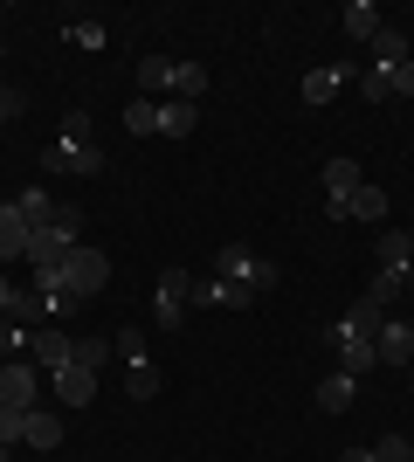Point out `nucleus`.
<instances>
[{
	"label": "nucleus",
	"mask_w": 414,
	"mask_h": 462,
	"mask_svg": "<svg viewBox=\"0 0 414 462\" xmlns=\"http://www.w3.org/2000/svg\"><path fill=\"white\" fill-rule=\"evenodd\" d=\"M338 462H373V448H345V456H338Z\"/></svg>",
	"instance_id": "38"
},
{
	"label": "nucleus",
	"mask_w": 414,
	"mask_h": 462,
	"mask_svg": "<svg viewBox=\"0 0 414 462\" xmlns=\"http://www.w3.org/2000/svg\"><path fill=\"white\" fill-rule=\"evenodd\" d=\"M400 62H414L408 35H400V28H380L373 35V69H400Z\"/></svg>",
	"instance_id": "22"
},
{
	"label": "nucleus",
	"mask_w": 414,
	"mask_h": 462,
	"mask_svg": "<svg viewBox=\"0 0 414 462\" xmlns=\"http://www.w3.org/2000/svg\"><path fill=\"white\" fill-rule=\"evenodd\" d=\"M215 276H228L235 290H249V297H262V290H276V263H262V255H249L242 242H221L215 249Z\"/></svg>",
	"instance_id": "1"
},
{
	"label": "nucleus",
	"mask_w": 414,
	"mask_h": 462,
	"mask_svg": "<svg viewBox=\"0 0 414 462\" xmlns=\"http://www.w3.org/2000/svg\"><path fill=\"white\" fill-rule=\"evenodd\" d=\"M187 297H194V276L166 270V276H159V297H152V325L159 331H179V325H187Z\"/></svg>",
	"instance_id": "5"
},
{
	"label": "nucleus",
	"mask_w": 414,
	"mask_h": 462,
	"mask_svg": "<svg viewBox=\"0 0 414 462\" xmlns=\"http://www.w3.org/2000/svg\"><path fill=\"white\" fill-rule=\"evenodd\" d=\"M21 442L49 456V448H62V421H56V414H41V407H28V435H21Z\"/></svg>",
	"instance_id": "23"
},
{
	"label": "nucleus",
	"mask_w": 414,
	"mask_h": 462,
	"mask_svg": "<svg viewBox=\"0 0 414 462\" xmlns=\"http://www.w3.org/2000/svg\"><path fill=\"white\" fill-rule=\"evenodd\" d=\"M14 208L35 221V228H49L56 221V200H49V187H28V193H14Z\"/></svg>",
	"instance_id": "25"
},
{
	"label": "nucleus",
	"mask_w": 414,
	"mask_h": 462,
	"mask_svg": "<svg viewBox=\"0 0 414 462\" xmlns=\"http://www.w3.org/2000/svg\"><path fill=\"white\" fill-rule=\"evenodd\" d=\"M28 346V325H14V318H0V352H21Z\"/></svg>",
	"instance_id": "34"
},
{
	"label": "nucleus",
	"mask_w": 414,
	"mask_h": 462,
	"mask_svg": "<svg viewBox=\"0 0 414 462\" xmlns=\"http://www.w3.org/2000/svg\"><path fill=\"white\" fill-rule=\"evenodd\" d=\"M332 352H338V373H353V380H366V373L380 366L373 338H332Z\"/></svg>",
	"instance_id": "16"
},
{
	"label": "nucleus",
	"mask_w": 414,
	"mask_h": 462,
	"mask_svg": "<svg viewBox=\"0 0 414 462\" xmlns=\"http://www.w3.org/2000/svg\"><path fill=\"white\" fill-rule=\"evenodd\" d=\"M28 435V407H0V448H14Z\"/></svg>",
	"instance_id": "30"
},
{
	"label": "nucleus",
	"mask_w": 414,
	"mask_h": 462,
	"mask_svg": "<svg viewBox=\"0 0 414 462\" xmlns=\"http://www.w3.org/2000/svg\"><path fill=\"white\" fill-rule=\"evenodd\" d=\"M124 393H132V401H152V393H159V366H152V359H138V366L124 373Z\"/></svg>",
	"instance_id": "27"
},
{
	"label": "nucleus",
	"mask_w": 414,
	"mask_h": 462,
	"mask_svg": "<svg viewBox=\"0 0 414 462\" xmlns=\"http://www.w3.org/2000/svg\"><path fill=\"white\" fill-rule=\"evenodd\" d=\"M338 28H345L353 42H366V49H373V35L387 28V21H380V7H373V0H353V7L338 14Z\"/></svg>",
	"instance_id": "19"
},
{
	"label": "nucleus",
	"mask_w": 414,
	"mask_h": 462,
	"mask_svg": "<svg viewBox=\"0 0 414 462\" xmlns=\"http://www.w3.org/2000/svg\"><path fill=\"white\" fill-rule=\"evenodd\" d=\"M353 393H359V380L332 366L325 380H317V414H345V407H353Z\"/></svg>",
	"instance_id": "15"
},
{
	"label": "nucleus",
	"mask_w": 414,
	"mask_h": 462,
	"mask_svg": "<svg viewBox=\"0 0 414 462\" xmlns=\"http://www.w3.org/2000/svg\"><path fill=\"white\" fill-rule=\"evenodd\" d=\"M7 304H14V283H7V276H0V310H7Z\"/></svg>",
	"instance_id": "39"
},
{
	"label": "nucleus",
	"mask_w": 414,
	"mask_h": 462,
	"mask_svg": "<svg viewBox=\"0 0 414 462\" xmlns=\"http://www.w3.org/2000/svg\"><path fill=\"white\" fill-rule=\"evenodd\" d=\"M69 42H77V49H104V28H90V21H77V28H69Z\"/></svg>",
	"instance_id": "36"
},
{
	"label": "nucleus",
	"mask_w": 414,
	"mask_h": 462,
	"mask_svg": "<svg viewBox=\"0 0 414 462\" xmlns=\"http://www.w3.org/2000/svg\"><path fill=\"white\" fill-rule=\"evenodd\" d=\"M41 173H49V180H97L104 152H97V145H62V138H56V145H41Z\"/></svg>",
	"instance_id": "2"
},
{
	"label": "nucleus",
	"mask_w": 414,
	"mask_h": 462,
	"mask_svg": "<svg viewBox=\"0 0 414 462\" xmlns=\"http://www.w3.org/2000/svg\"><path fill=\"white\" fill-rule=\"evenodd\" d=\"M380 325H387V310H380L373 297H353V310H345L325 338H380Z\"/></svg>",
	"instance_id": "6"
},
{
	"label": "nucleus",
	"mask_w": 414,
	"mask_h": 462,
	"mask_svg": "<svg viewBox=\"0 0 414 462\" xmlns=\"http://www.w3.org/2000/svg\"><path fill=\"white\" fill-rule=\"evenodd\" d=\"M21 104H28V97H21L14 83H0V125H7V117H21Z\"/></svg>",
	"instance_id": "35"
},
{
	"label": "nucleus",
	"mask_w": 414,
	"mask_h": 462,
	"mask_svg": "<svg viewBox=\"0 0 414 462\" xmlns=\"http://www.w3.org/2000/svg\"><path fill=\"white\" fill-rule=\"evenodd\" d=\"M373 462H414V442H408V435H380V442H373Z\"/></svg>",
	"instance_id": "31"
},
{
	"label": "nucleus",
	"mask_w": 414,
	"mask_h": 462,
	"mask_svg": "<svg viewBox=\"0 0 414 462\" xmlns=\"http://www.w3.org/2000/svg\"><path fill=\"white\" fill-rule=\"evenodd\" d=\"M62 270H69V297H77V304H90V297H97V290L111 283V255H104V249H90V242H77Z\"/></svg>",
	"instance_id": "4"
},
{
	"label": "nucleus",
	"mask_w": 414,
	"mask_h": 462,
	"mask_svg": "<svg viewBox=\"0 0 414 462\" xmlns=\"http://www.w3.org/2000/svg\"><path fill=\"white\" fill-rule=\"evenodd\" d=\"M0 407H35V359H7L0 366Z\"/></svg>",
	"instance_id": "9"
},
{
	"label": "nucleus",
	"mask_w": 414,
	"mask_h": 462,
	"mask_svg": "<svg viewBox=\"0 0 414 462\" xmlns=\"http://www.w3.org/2000/svg\"><path fill=\"white\" fill-rule=\"evenodd\" d=\"M359 90H366V104H387L394 97V69H359Z\"/></svg>",
	"instance_id": "28"
},
{
	"label": "nucleus",
	"mask_w": 414,
	"mask_h": 462,
	"mask_svg": "<svg viewBox=\"0 0 414 462\" xmlns=\"http://www.w3.org/2000/svg\"><path fill=\"white\" fill-rule=\"evenodd\" d=\"M124 132L152 138V132H159V104H145V97H132V104H124Z\"/></svg>",
	"instance_id": "26"
},
{
	"label": "nucleus",
	"mask_w": 414,
	"mask_h": 462,
	"mask_svg": "<svg viewBox=\"0 0 414 462\" xmlns=\"http://www.w3.org/2000/svg\"><path fill=\"white\" fill-rule=\"evenodd\" d=\"M0 56H7V42H0Z\"/></svg>",
	"instance_id": "41"
},
{
	"label": "nucleus",
	"mask_w": 414,
	"mask_h": 462,
	"mask_svg": "<svg viewBox=\"0 0 414 462\" xmlns=\"http://www.w3.org/2000/svg\"><path fill=\"white\" fill-rule=\"evenodd\" d=\"M200 125V104H187V97H166L159 104V138H187Z\"/></svg>",
	"instance_id": "20"
},
{
	"label": "nucleus",
	"mask_w": 414,
	"mask_h": 462,
	"mask_svg": "<svg viewBox=\"0 0 414 462\" xmlns=\"http://www.w3.org/2000/svg\"><path fill=\"white\" fill-rule=\"evenodd\" d=\"M138 97H145V104H166V97H173V62L166 56H138Z\"/></svg>",
	"instance_id": "13"
},
{
	"label": "nucleus",
	"mask_w": 414,
	"mask_h": 462,
	"mask_svg": "<svg viewBox=\"0 0 414 462\" xmlns=\"http://www.w3.org/2000/svg\"><path fill=\"white\" fill-rule=\"evenodd\" d=\"M111 352H118L124 366H138V359H152V352H145V331H138V325H124V331H118V346H111Z\"/></svg>",
	"instance_id": "29"
},
{
	"label": "nucleus",
	"mask_w": 414,
	"mask_h": 462,
	"mask_svg": "<svg viewBox=\"0 0 414 462\" xmlns=\"http://www.w3.org/2000/svg\"><path fill=\"white\" fill-rule=\"evenodd\" d=\"M56 138H62V145H90V138H97V132H90V111H69Z\"/></svg>",
	"instance_id": "32"
},
{
	"label": "nucleus",
	"mask_w": 414,
	"mask_h": 462,
	"mask_svg": "<svg viewBox=\"0 0 414 462\" xmlns=\"http://www.w3.org/2000/svg\"><path fill=\"white\" fill-rule=\"evenodd\" d=\"M345 77H359V69H345V62H325V69H311V77H304V104H311V111H317V104H332Z\"/></svg>",
	"instance_id": "17"
},
{
	"label": "nucleus",
	"mask_w": 414,
	"mask_h": 462,
	"mask_svg": "<svg viewBox=\"0 0 414 462\" xmlns=\"http://www.w3.org/2000/svg\"><path fill=\"white\" fill-rule=\"evenodd\" d=\"M194 304H215V310H249L256 297H249V290H235L228 276H194Z\"/></svg>",
	"instance_id": "12"
},
{
	"label": "nucleus",
	"mask_w": 414,
	"mask_h": 462,
	"mask_svg": "<svg viewBox=\"0 0 414 462\" xmlns=\"http://www.w3.org/2000/svg\"><path fill=\"white\" fill-rule=\"evenodd\" d=\"M49 386H56V401H62V407H90V401H97V373L77 366V359H69L62 373H49Z\"/></svg>",
	"instance_id": "7"
},
{
	"label": "nucleus",
	"mask_w": 414,
	"mask_h": 462,
	"mask_svg": "<svg viewBox=\"0 0 414 462\" xmlns=\"http://www.w3.org/2000/svg\"><path fill=\"white\" fill-rule=\"evenodd\" d=\"M28 242H35V221H28V214H21L14 200H7V208H0V263L28 255Z\"/></svg>",
	"instance_id": "11"
},
{
	"label": "nucleus",
	"mask_w": 414,
	"mask_h": 462,
	"mask_svg": "<svg viewBox=\"0 0 414 462\" xmlns=\"http://www.w3.org/2000/svg\"><path fill=\"white\" fill-rule=\"evenodd\" d=\"M28 352H35L41 373H62V366H69V352H77V338H69V331H56V325H41L35 338H28Z\"/></svg>",
	"instance_id": "10"
},
{
	"label": "nucleus",
	"mask_w": 414,
	"mask_h": 462,
	"mask_svg": "<svg viewBox=\"0 0 414 462\" xmlns=\"http://www.w3.org/2000/svg\"><path fill=\"white\" fill-rule=\"evenodd\" d=\"M345 221H387V187H373V180H366V187L353 193V200H345Z\"/></svg>",
	"instance_id": "21"
},
{
	"label": "nucleus",
	"mask_w": 414,
	"mask_h": 462,
	"mask_svg": "<svg viewBox=\"0 0 414 462\" xmlns=\"http://www.w3.org/2000/svg\"><path fill=\"white\" fill-rule=\"evenodd\" d=\"M317 187H325V214H332V221H345V200H353L359 187H366V173H359V159H325V166H317Z\"/></svg>",
	"instance_id": "3"
},
{
	"label": "nucleus",
	"mask_w": 414,
	"mask_h": 462,
	"mask_svg": "<svg viewBox=\"0 0 414 462\" xmlns=\"http://www.w3.org/2000/svg\"><path fill=\"white\" fill-rule=\"evenodd\" d=\"M414 290V263H400V270H373V283H366V297H373L380 310L394 304V297H408Z\"/></svg>",
	"instance_id": "18"
},
{
	"label": "nucleus",
	"mask_w": 414,
	"mask_h": 462,
	"mask_svg": "<svg viewBox=\"0 0 414 462\" xmlns=\"http://www.w3.org/2000/svg\"><path fill=\"white\" fill-rule=\"evenodd\" d=\"M373 352H380V366H414V325L408 318H387L380 338H373Z\"/></svg>",
	"instance_id": "8"
},
{
	"label": "nucleus",
	"mask_w": 414,
	"mask_h": 462,
	"mask_svg": "<svg viewBox=\"0 0 414 462\" xmlns=\"http://www.w3.org/2000/svg\"><path fill=\"white\" fill-rule=\"evenodd\" d=\"M173 97L200 104V97H207V62H173Z\"/></svg>",
	"instance_id": "24"
},
{
	"label": "nucleus",
	"mask_w": 414,
	"mask_h": 462,
	"mask_svg": "<svg viewBox=\"0 0 414 462\" xmlns=\"http://www.w3.org/2000/svg\"><path fill=\"white\" fill-rule=\"evenodd\" d=\"M0 462H14V448H0Z\"/></svg>",
	"instance_id": "40"
},
{
	"label": "nucleus",
	"mask_w": 414,
	"mask_h": 462,
	"mask_svg": "<svg viewBox=\"0 0 414 462\" xmlns=\"http://www.w3.org/2000/svg\"><path fill=\"white\" fill-rule=\"evenodd\" d=\"M400 263H414V235L408 228H380L373 235V270H400Z\"/></svg>",
	"instance_id": "14"
},
{
	"label": "nucleus",
	"mask_w": 414,
	"mask_h": 462,
	"mask_svg": "<svg viewBox=\"0 0 414 462\" xmlns=\"http://www.w3.org/2000/svg\"><path fill=\"white\" fill-rule=\"evenodd\" d=\"M394 97H414V62H400V69H394Z\"/></svg>",
	"instance_id": "37"
},
{
	"label": "nucleus",
	"mask_w": 414,
	"mask_h": 462,
	"mask_svg": "<svg viewBox=\"0 0 414 462\" xmlns=\"http://www.w3.org/2000/svg\"><path fill=\"white\" fill-rule=\"evenodd\" d=\"M77 366H90V373H104V359H111V346H97V338H77V352H69Z\"/></svg>",
	"instance_id": "33"
}]
</instances>
